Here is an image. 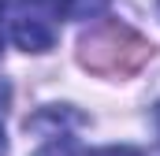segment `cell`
Here are the masks:
<instances>
[{
	"instance_id": "6da1fadb",
	"label": "cell",
	"mask_w": 160,
	"mask_h": 156,
	"mask_svg": "<svg viewBox=\"0 0 160 156\" xmlns=\"http://www.w3.org/2000/svg\"><path fill=\"white\" fill-rule=\"evenodd\" d=\"M78 48H82L78 52L82 67L93 71V75H130V71H138V67L149 60V52H153V45L142 37L138 30H130L127 22H116V19L93 26V30L78 41Z\"/></svg>"
},
{
	"instance_id": "7a4b0ae2",
	"label": "cell",
	"mask_w": 160,
	"mask_h": 156,
	"mask_svg": "<svg viewBox=\"0 0 160 156\" xmlns=\"http://www.w3.org/2000/svg\"><path fill=\"white\" fill-rule=\"evenodd\" d=\"M0 19L8 37L22 52H48L60 37L63 0H0Z\"/></svg>"
},
{
	"instance_id": "3957f363",
	"label": "cell",
	"mask_w": 160,
	"mask_h": 156,
	"mask_svg": "<svg viewBox=\"0 0 160 156\" xmlns=\"http://www.w3.org/2000/svg\"><path fill=\"white\" fill-rule=\"evenodd\" d=\"M34 156H93L86 145H82L78 138H71V134H56L52 141H45Z\"/></svg>"
},
{
	"instance_id": "277c9868",
	"label": "cell",
	"mask_w": 160,
	"mask_h": 156,
	"mask_svg": "<svg viewBox=\"0 0 160 156\" xmlns=\"http://www.w3.org/2000/svg\"><path fill=\"white\" fill-rule=\"evenodd\" d=\"M104 7H108V0H63L67 19H97Z\"/></svg>"
},
{
	"instance_id": "5b68a950",
	"label": "cell",
	"mask_w": 160,
	"mask_h": 156,
	"mask_svg": "<svg viewBox=\"0 0 160 156\" xmlns=\"http://www.w3.org/2000/svg\"><path fill=\"white\" fill-rule=\"evenodd\" d=\"M93 156H142L138 149H127V145H112V149H104V153H93Z\"/></svg>"
},
{
	"instance_id": "8992f818",
	"label": "cell",
	"mask_w": 160,
	"mask_h": 156,
	"mask_svg": "<svg viewBox=\"0 0 160 156\" xmlns=\"http://www.w3.org/2000/svg\"><path fill=\"white\" fill-rule=\"evenodd\" d=\"M8 100H11V85L0 78V119H4V112H8Z\"/></svg>"
},
{
	"instance_id": "52a82bcc",
	"label": "cell",
	"mask_w": 160,
	"mask_h": 156,
	"mask_svg": "<svg viewBox=\"0 0 160 156\" xmlns=\"http://www.w3.org/2000/svg\"><path fill=\"white\" fill-rule=\"evenodd\" d=\"M0 156H8V138H4V130H0Z\"/></svg>"
},
{
	"instance_id": "ba28073f",
	"label": "cell",
	"mask_w": 160,
	"mask_h": 156,
	"mask_svg": "<svg viewBox=\"0 0 160 156\" xmlns=\"http://www.w3.org/2000/svg\"><path fill=\"white\" fill-rule=\"evenodd\" d=\"M0 52H4V19H0Z\"/></svg>"
}]
</instances>
